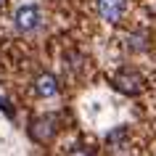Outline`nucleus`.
Segmentation results:
<instances>
[{"label":"nucleus","instance_id":"5","mask_svg":"<svg viewBox=\"0 0 156 156\" xmlns=\"http://www.w3.org/2000/svg\"><path fill=\"white\" fill-rule=\"evenodd\" d=\"M58 80L53 77V74H48V72H42L37 80H34V93L40 95V98H53V95H58Z\"/></svg>","mask_w":156,"mask_h":156},{"label":"nucleus","instance_id":"7","mask_svg":"<svg viewBox=\"0 0 156 156\" xmlns=\"http://www.w3.org/2000/svg\"><path fill=\"white\" fill-rule=\"evenodd\" d=\"M3 3H5V0H0V5H3Z\"/></svg>","mask_w":156,"mask_h":156},{"label":"nucleus","instance_id":"1","mask_svg":"<svg viewBox=\"0 0 156 156\" xmlns=\"http://www.w3.org/2000/svg\"><path fill=\"white\" fill-rule=\"evenodd\" d=\"M56 132H58V119L53 114L37 116V119H32V124H29V135H32V140L40 143V146H48L50 140L56 138Z\"/></svg>","mask_w":156,"mask_h":156},{"label":"nucleus","instance_id":"3","mask_svg":"<svg viewBox=\"0 0 156 156\" xmlns=\"http://www.w3.org/2000/svg\"><path fill=\"white\" fill-rule=\"evenodd\" d=\"M40 21L42 16L37 5H21L13 16V24H16L19 32H34V29H40Z\"/></svg>","mask_w":156,"mask_h":156},{"label":"nucleus","instance_id":"4","mask_svg":"<svg viewBox=\"0 0 156 156\" xmlns=\"http://www.w3.org/2000/svg\"><path fill=\"white\" fill-rule=\"evenodd\" d=\"M98 16L108 24H116L119 19L127 13V0H95Z\"/></svg>","mask_w":156,"mask_h":156},{"label":"nucleus","instance_id":"6","mask_svg":"<svg viewBox=\"0 0 156 156\" xmlns=\"http://www.w3.org/2000/svg\"><path fill=\"white\" fill-rule=\"evenodd\" d=\"M124 138H127V130H124V127H116L114 132H108L106 143H108V146H116V143H119V146H124Z\"/></svg>","mask_w":156,"mask_h":156},{"label":"nucleus","instance_id":"2","mask_svg":"<svg viewBox=\"0 0 156 156\" xmlns=\"http://www.w3.org/2000/svg\"><path fill=\"white\" fill-rule=\"evenodd\" d=\"M111 85H114L119 93H124V95H138V93H143V87H146V80H143V74L135 72V69H122V72L114 74Z\"/></svg>","mask_w":156,"mask_h":156}]
</instances>
